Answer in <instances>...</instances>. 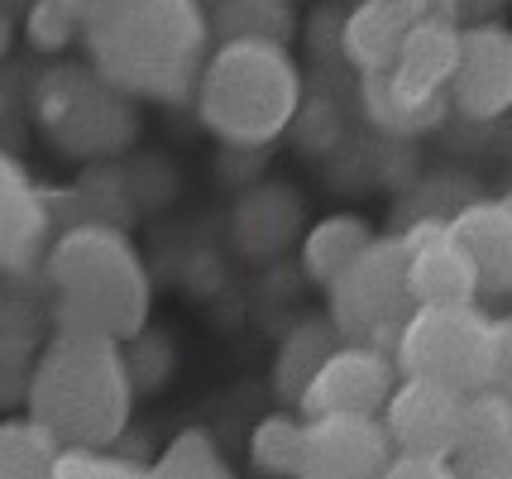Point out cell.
Here are the masks:
<instances>
[{
  "instance_id": "obj_1",
  "label": "cell",
  "mask_w": 512,
  "mask_h": 479,
  "mask_svg": "<svg viewBox=\"0 0 512 479\" xmlns=\"http://www.w3.org/2000/svg\"><path fill=\"white\" fill-rule=\"evenodd\" d=\"M82 39L111 87L134 101L182 106L197 96L211 58V15L201 0H96Z\"/></svg>"
},
{
  "instance_id": "obj_2",
  "label": "cell",
  "mask_w": 512,
  "mask_h": 479,
  "mask_svg": "<svg viewBox=\"0 0 512 479\" xmlns=\"http://www.w3.org/2000/svg\"><path fill=\"white\" fill-rule=\"evenodd\" d=\"M134 374L120 341L96 331H53L29 369L24 403L63 451H111L130 427Z\"/></svg>"
},
{
  "instance_id": "obj_3",
  "label": "cell",
  "mask_w": 512,
  "mask_h": 479,
  "mask_svg": "<svg viewBox=\"0 0 512 479\" xmlns=\"http://www.w3.org/2000/svg\"><path fill=\"white\" fill-rule=\"evenodd\" d=\"M53 321L63 331H96L111 341H134L149 331L154 283L134 240L111 221H77L48 245Z\"/></svg>"
},
{
  "instance_id": "obj_4",
  "label": "cell",
  "mask_w": 512,
  "mask_h": 479,
  "mask_svg": "<svg viewBox=\"0 0 512 479\" xmlns=\"http://www.w3.org/2000/svg\"><path fill=\"white\" fill-rule=\"evenodd\" d=\"M197 115L230 149H264L288 135L302 106V72L283 44H216L197 77Z\"/></svg>"
},
{
  "instance_id": "obj_5",
  "label": "cell",
  "mask_w": 512,
  "mask_h": 479,
  "mask_svg": "<svg viewBox=\"0 0 512 479\" xmlns=\"http://www.w3.org/2000/svg\"><path fill=\"white\" fill-rule=\"evenodd\" d=\"M34 115H39V130L48 135V144L77 163L115 159L139 135L134 96L111 87L91 63L87 68L63 63L48 72L34 92Z\"/></svg>"
},
{
  "instance_id": "obj_6",
  "label": "cell",
  "mask_w": 512,
  "mask_h": 479,
  "mask_svg": "<svg viewBox=\"0 0 512 479\" xmlns=\"http://www.w3.org/2000/svg\"><path fill=\"white\" fill-rule=\"evenodd\" d=\"M393 365L402 379H426L450 393H479L493 388L498 365V317L479 302L469 307H417L402 321Z\"/></svg>"
},
{
  "instance_id": "obj_7",
  "label": "cell",
  "mask_w": 512,
  "mask_h": 479,
  "mask_svg": "<svg viewBox=\"0 0 512 479\" xmlns=\"http://www.w3.org/2000/svg\"><path fill=\"white\" fill-rule=\"evenodd\" d=\"M326 297H331V326L340 331V341L393 355L402 321L417 312L412 293H407V240L374 235L350 259V269H340Z\"/></svg>"
},
{
  "instance_id": "obj_8",
  "label": "cell",
  "mask_w": 512,
  "mask_h": 479,
  "mask_svg": "<svg viewBox=\"0 0 512 479\" xmlns=\"http://www.w3.org/2000/svg\"><path fill=\"white\" fill-rule=\"evenodd\" d=\"M302 465L297 479H379L393 460V441L383 417H302Z\"/></svg>"
},
{
  "instance_id": "obj_9",
  "label": "cell",
  "mask_w": 512,
  "mask_h": 479,
  "mask_svg": "<svg viewBox=\"0 0 512 479\" xmlns=\"http://www.w3.org/2000/svg\"><path fill=\"white\" fill-rule=\"evenodd\" d=\"M398 388V365L369 350V345H340L326 365L316 369L297 412L302 417H379L388 408V393Z\"/></svg>"
},
{
  "instance_id": "obj_10",
  "label": "cell",
  "mask_w": 512,
  "mask_h": 479,
  "mask_svg": "<svg viewBox=\"0 0 512 479\" xmlns=\"http://www.w3.org/2000/svg\"><path fill=\"white\" fill-rule=\"evenodd\" d=\"M412 307H469L479 302V274L450 235V216H422L402 230Z\"/></svg>"
},
{
  "instance_id": "obj_11",
  "label": "cell",
  "mask_w": 512,
  "mask_h": 479,
  "mask_svg": "<svg viewBox=\"0 0 512 479\" xmlns=\"http://www.w3.org/2000/svg\"><path fill=\"white\" fill-rule=\"evenodd\" d=\"M450 111H460L465 120H503L512 111V29L498 20L460 29Z\"/></svg>"
},
{
  "instance_id": "obj_12",
  "label": "cell",
  "mask_w": 512,
  "mask_h": 479,
  "mask_svg": "<svg viewBox=\"0 0 512 479\" xmlns=\"http://www.w3.org/2000/svg\"><path fill=\"white\" fill-rule=\"evenodd\" d=\"M460 398L465 393H450V388L426 384V379H402L383 408V427H388L393 451L455 460V451H460Z\"/></svg>"
},
{
  "instance_id": "obj_13",
  "label": "cell",
  "mask_w": 512,
  "mask_h": 479,
  "mask_svg": "<svg viewBox=\"0 0 512 479\" xmlns=\"http://www.w3.org/2000/svg\"><path fill=\"white\" fill-rule=\"evenodd\" d=\"M53 211L15 154L0 149V274H29L53 245Z\"/></svg>"
},
{
  "instance_id": "obj_14",
  "label": "cell",
  "mask_w": 512,
  "mask_h": 479,
  "mask_svg": "<svg viewBox=\"0 0 512 479\" xmlns=\"http://www.w3.org/2000/svg\"><path fill=\"white\" fill-rule=\"evenodd\" d=\"M455 245L479 274V297H512V211L498 197L465 202L450 216Z\"/></svg>"
},
{
  "instance_id": "obj_15",
  "label": "cell",
  "mask_w": 512,
  "mask_h": 479,
  "mask_svg": "<svg viewBox=\"0 0 512 479\" xmlns=\"http://www.w3.org/2000/svg\"><path fill=\"white\" fill-rule=\"evenodd\" d=\"M302 197L288 183H259L230 211V235L249 259H273L302 240Z\"/></svg>"
},
{
  "instance_id": "obj_16",
  "label": "cell",
  "mask_w": 512,
  "mask_h": 479,
  "mask_svg": "<svg viewBox=\"0 0 512 479\" xmlns=\"http://www.w3.org/2000/svg\"><path fill=\"white\" fill-rule=\"evenodd\" d=\"M455 63H460V24L441 10H422V20L407 29L388 77L412 96H436L450 92Z\"/></svg>"
},
{
  "instance_id": "obj_17",
  "label": "cell",
  "mask_w": 512,
  "mask_h": 479,
  "mask_svg": "<svg viewBox=\"0 0 512 479\" xmlns=\"http://www.w3.org/2000/svg\"><path fill=\"white\" fill-rule=\"evenodd\" d=\"M417 20H422V5L412 0H364L340 20V58L359 68V77L388 72Z\"/></svg>"
},
{
  "instance_id": "obj_18",
  "label": "cell",
  "mask_w": 512,
  "mask_h": 479,
  "mask_svg": "<svg viewBox=\"0 0 512 479\" xmlns=\"http://www.w3.org/2000/svg\"><path fill=\"white\" fill-rule=\"evenodd\" d=\"M359 96H364L369 125L388 139H422V135H431V130H441L450 115V92L412 96V92H402L388 72H369Z\"/></svg>"
},
{
  "instance_id": "obj_19",
  "label": "cell",
  "mask_w": 512,
  "mask_h": 479,
  "mask_svg": "<svg viewBox=\"0 0 512 479\" xmlns=\"http://www.w3.org/2000/svg\"><path fill=\"white\" fill-rule=\"evenodd\" d=\"M340 331L331 326V317H307L297 321L288 336H283V345H278V355H273V393L283 398V403H302V393H307V384L316 379V369L331 360L335 350H340Z\"/></svg>"
},
{
  "instance_id": "obj_20",
  "label": "cell",
  "mask_w": 512,
  "mask_h": 479,
  "mask_svg": "<svg viewBox=\"0 0 512 479\" xmlns=\"http://www.w3.org/2000/svg\"><path fill=\"white\" fill-rule=\"evenodd\" d=\"M374 240V226L364 221V216H350V211H340V216H326V221H316L312 230H302V240H297V250H302V274L321 283V288H331L340 269H350V259H355L364 245Z\"/></svg>"
},
{
  "instance_id": "obj_21",
  "label": "cell",
  "mask_w": 512,
  "mask_h": 479,
  "mask_svg": "<svg viewBox=\"0 0 512 479\" xmlns=\"http://www.w3.org/2000/svg\"><path fill=\"white\" fill-rule=\"evenodd\" d=\"M211 34L230 44V39H249V44H292L297 34V5L292 0H216L211 10Z\"/></svg>"
},
{
  "instance_id": "obj_22",
  "label": "cell",
  "mask_w": 512,
  "mask_h": 479,
  "mask_svg": "<svg viewBox=\"0 0 512 479\" xmlns=\"http://www.w3.org/2000/svg\"><path fill=\"white\" fill-rule=\"evenodd\" d=\"M58 456L63 446L34 417L0 422V479H58Z\"/></svg>"
},
{
  "instance_id": "obj_23",
  "label": "cell",
  "mask_w": 512,
  "mask_h": 479,
  "mask_svg": "<svg viewBox=\"0 0 512 479\" xmlns=\"http://www.w3.org/2000/svg\"><path fill=\"white\" fill-rule=\"evenodd\" d=\"M302 441H307V422L292 412H268L249 436V460L254 470L268 479H297L302 465Z\"/></svg>"
},
{
  "instance_id": "obj_24",
  "label": "cell",
  "mask_w": 512,
  "mask_h": 479,
  "mask_svg": "<svg viewBox=\"0 0 512 479\" xmlns=\"http://www.w3.org/2000/svg\"><path fill=\"white\" fill-rule=\"evenodd\" d=\"M149 475L154 479H235V470H230V460L221 456V446L211 436L187 427V432H178L168 441V451L149 465Z\"/></svg>"
},
{
  "instance_id": "obj_25",
  "label": "cell",
  "mask_w": 512,
  "mask_h": 479,
  "mask_svg": "<svg viewBox=\"0 0 512 479\" xmlns=\"http://www.w3.org/2000/svg\"><path fill=\"white\" fill-rule=\"evenodd\" d=\"M91 10H96V0H34L29 5V20H24L29 48H39V53L72 48V39L87 29Z\"/></svg>"
},
{
  "instance_id": "obj_26",
  "label": "cell",
  "mask_w": 512,
  "mask_h": 479,
  "mask_svg": "<svg viewBox=\"0 0 512 479\" xmlns=\"http://www.w3.org/2000/svg\"><path fill=\"white\" fill-rule=\"evenodd\" d=\"M512 436V403L498 393V388H479V393H465L460 398V451L469 446H489V441H503ZM455 451V456H460Z\"/></svg>"
},
{
  "instance_id": "obj_27",
  "label": "cell",
  "mask_w": 512,
  "mask_h": 479,
  "mask_svg": "<svg viewBox=\"0 0 512 479\" xmlns=\"http://www.w3.org/2000/svg\"><path fill=\"white\" fill-rule=\"evenodd\" d=\"M292 139H297V149H307V154H326L340 144V111H335L326 96H312V101H302L297 115H292Z\"/></svg>"
},
{
  "instance_id": "obj_28",
  "label": "cell",
  "mask_w": 512,
  "mask_h": 479,
  "mask_svg": "<svg viewBox=\"0 0 512 479\" xmlns=\"http://www.w3.org/2000/svg\"><path fill=\"white\" fill-rule=\"evenodd\" d=\"M58 479H154V475H149V465H139V460L72 446V451L58 456Z\"/></svg>"
},
{
  "instance_id": "obj_29",
  "label": "cell",
  "mask_w": 512,
  "mask_h": 479,
  "mask_svg": "<svg viewBox=\"0 0 512 479\" xmlns=\"http://www.w3.org/2000/svg\"><path fill=\"white\" fill-rule=\"evenodd\" d=\"M455 475L460 479H512V436L460 451L455 456Z\"/></svg>"
},
{
  "instance_id": "obj_30",
  "label": "cell",
  "mask_w": 512,
  "mask_h": 479,
  "mask_svg": "<svg viewBox=\"0 0 512 479\" xmlns=\"http://www.w3.org/2000/svg\"><path fill=\"white\" fill-rule=\"evenodd\" d=\"M379 479H460V475H455V460L402 456V451H393V460H388V470Z\"/></svg>"
},
{
  "instance_id": "obj_31",
  "label": "cell",
  "mask_w": 512,
  "mask_h": 479,
  "mask_svg": "<svg viewBox=\"0 0 512 479\" xmlns=\"http://www.w3.org/2000/svg\"><path fill=\"white\" fill-rule=\"evenodd\" d=\"M493 388L512 403V317L498 321V365H493Z\"/></svg>"
},
{
  "instance_id": "obj_32",
  "label": "cell",
  "mask_w": 512,
  "mask_h": 479,
  "mask_svg": "<svg viewBox=\"0 0 512 479\" xmlns=\"http://www.w3.org/2000/svg\"><path fill=\"white\" fill-rule=\"evenodd\" d=\"M450 5H455L450 20H469V24H489L503 10V0H450Z\"/></svg>"
},
{
  "instance_id": "obj_33",
  "label": "cell",
  "mask_w": 512,
  "mask_h": 479,
  "mask_svg": "<svg viewBox=\"0 0 512 479\" xmlns=\"http://www.w3.org/2000/svg\"><path fill=\"white\" fill-rule=\"evenodd\" d=\"M10 44H15V24H10V15L0 10V58L10 53Z\"/></svg>"
},
{
  "instance_id": "obj_34",
  "label": "cell",
  "mask_w": 512,
  "mask_h": 479,
  "mask_svg": "<svg viewBox=\"0 0 512 479\" xmlns=\"http://www.w3.org/2000/svg\"><path fill=\"white\" fill-rule=\"evenodd\" d=\"M498 202H503V206H508V211H512V187H508V192H503V197H498Z\"/></svg>"
},
{
  "instance_id": "obj_35",
  "label": "cell",
  "mask_w": 512,
  "mask_h": 479,
  "mask_svg": "<svg viewBox=\"0 0 512 479\" xmlns=\"http://www.w3.org/2000/svg\"><path fill=\"white\" fill-rule=\"evenodd\" d=\"M0 120H5V96H0Z\"/></svg>"
},
{
  "instance_id": "obj_36",
  "label": "cell",
  "mask_w": 512,
  "mask_h": 479,
  "mask_svg": "<svg viewBox=\"0 0 512 479\" xmlns=\"http://www.w3.org/2000/svg\"><path fill=\"white\" fill-rule=\"evenodd\" d=\"M412 5H422V10H426V5H431V0H412Z\"/></svg>"
}]
</instances>
